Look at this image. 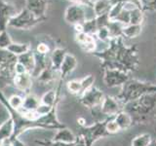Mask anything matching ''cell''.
Here are the masks:
<instances>
[{
  "instance_id": "1",
  "label": "cell",
  "mask_w": 156,
  "mask_h": 146,
  "mask_svg": "<svg viewBox=\"0 0 156 146\" xmlns=\"http://www.w3.org/2000/svg\"><path fill=\"white\" fill-rule=\"evenodd\" d=\"M93 55L102 61L105 69H118L127 73L136 70L140 63L138 47L125 46L123 37L110 39L108 48L102 52H94Z\"/></svg>"
},
{
  "instance_id": "2",
  "label": "cell",
  "mask_w": 156,
  "mask_h": 146,
  "mask_svg": "<svg viewBox=\"0 0 156 146\" xmlns=\"http://www.w3.org/2000/svg\"><path fill=\"white\" fill-rule=\"evenodd\" d=\"M156 111V95L146 94L140 99L126 103V112L131 115L132 119L146 118L152 116Z\"/></svg>"
},
{
  "instance_id": "3",
  "label": "cell",
  "mask_w": 156,
  "mask_h": 146,
  "mask_svg": "<svg viewBox=\"0 0 156 146\" xmlns=\"http://www.w3.org/2000/svg\"><path fill=\"white\" fill-rule=\"evenodd\" d=\"M155 85L150 84V83L140 82L136 79H129L125 84L122 85V90L118 96V99L126 104L130 101L140 99L144 95L155 94Z\"/></svg>"
},
{
  "instance_id": "4",
  "label": "cell",
  "mask_w": 156,
  "mask_h": 146,
  "mask_svg": "<svg viewBox=\"0 0 156 146\" xmlns=\"http://www.w3.org/2000/svg\"><path fill=\"white\" fill-rule=\"evenodd\" d=\"M46 18H38L29 12L27 9L23 8L9 22L8 27H13L19 30H29L36 26L38 23L44 22Z\"/></svg>"
},
{
  "instance_id": "5",
  "label": "cell",
  "mask_w": 156,
  "mask_h": 146,
  "mask_svg": "<svg viewBox=\"0 0 156 146\" xmlns=\"http://www.w3.org/2000/svg\"><path fill=\"white\" fill-rule=\"evenodd\" d=\"M87 7L83 6V5H78V4H70L66 9L65 12V21L72 24V26H75V24H82L87 18V11H86Z\"/></svg>"
},
{
  "instance_id": "6",
  "label": "cell",
  "mask_w": 156,
  "mask_h": 146,
  "mask_svg": "<svg viewBox=\"0 0 156 146\" xmlns=\"http://www.w3.org/2000/svg\"><path fill=\"white\" fill-rule=\"evenodd\" d=\"M106 122L101 124H96L88 128H84L82 130V137L84 138L86 146H92L93 142L99 139L101 136L109 134L105 129Z\"/></svg>"
},
{
  "instance_id": "7",
  "label": "cell",
  "mask_w": 156,
  "mask_h": 146,
  "mask_svg": "<svg viewBox=\"0 0 156 146\" xmlns=\"http://www.w3.org/2000/svg\"><path fill=\"white\" fill-rule=\"evenodd\" d=\"M17 7L6 0H0V31L7 30L9 22L18 14Z\"/></svg>"
},
{
  "instance_id": "8",
  "label": "cell",
  "mask_w": 156,
  "mask_h": 146,
  "mask_svg": "<svg viewBox=\"0 0 156 146\" xmlns=\"http://www.w3.org/2000/svg\"><path fill=\"white\" fill-rule=\"evenodd\" d=\"M129 80V77L127 73L118 69H105L104 82L105 84L109 87L113 88L117 86H121Z\"/></svg>"
},
{
  "instance_id": "9",
  "label": "cell",
  "mask_w": 156,
  "mask_h": 146,
  "mask_svg": "<svg viewBox=\"0 0 156 146\" xmlns=\"http://www.w3.org/2000/svg\"><path fill=\"white\" fill-rule=\"evenodd\" d=\"M104 99L105 96L102 94V92L93 86L89 90H87L82 94L81 102L89 108H93V107H96L98 105H101Z\"/></svg>"
},
{
  "instance_id": "10",
  "label": "cell",
  "mask_w": 156,
  "mask_h": 146,
  "mask_svg": "<svg viewBox=\"0 0 156 146\" xmlns=\"http://www.w3.org/2000/svg\"><path fill=\"white\" fill-rule=\"evenodd\" d=\"M26 9L38 18H46L48 1L47 0H26Z\"/></svg>"
},
{
  "instance_id": "11",
  "label": "cell",
  "mask_w": 156,
  "mask_h": 146,
  "mask_svg": "<svg viewBox=\"0 0 156 146\" xmlns=\"http://www.w3.org/2000/svg\"><path fill=\"white\" fill-rule=\"evenodd\" d=\"M13 83L20 91L28 92L32 86L31 74L29 72L23 73V74H16L13 78Z\"/></svg>"
},
{
  "instance_id": "12",
  "label": "cell",
  "mask_w": 156,
  "mask_h": 146,
  "mask_svg": "<svg viewBox=\"0 0 156 146\" xmlns=\"http://www.w3.org/2000/svg\"><path fill=\"white\" fill-rule=\"evenodd\" d=\"M77 64H78V62H77L76 57L73 55H71V54H66L65 60H63L62 63L60 70H58L62 79H65L68 74H70V73L76 68Z\"/></svg>"
},
{
  "instance_id": "13",
  "label": "cell",
  "mask_w": 156,
  "mask_h": 146,
  "mask_svg": "<svg viewBox=\"0 0 156 146\" xmlns=\"http://www.w3.org/2000/svg\"><path fill=\"white\" fill-rule=\"evenodd\" d=\"M101 112L106 115H116L120 112V107L115 99L105 96L101 103Z\"/></svg>"
},
{
  "instance_id": "14",
  "label": "cell",
  "mask_w": 156,
  "mask_h": 146,
  "mask_svg": "<svg viewBox=\"0 0 156 146\" xmlns=\"http://www.w3.org/2000/svg\"><path fill=\"white\" fill-rule=\"evenodd\" d=\"M66 50L63 48H56L51 54L50 65L55 71H58L62 66V63L66 56Z\"/></svg>"
},
{
  "instance_id": "15",
  "label": "cell",
  "mask_w": 156,
  "mask_h": 146,
  "mask_svg": "<svg viewBox=\"0 0 156 146\" xmlns=\"http://www.w3.org/2000/svg\"><path fill=\"white\" fill-rule=\"evenodd\" d=\"M17 61L22 63V64L27 68V72H29L31 74V72L35 70V66H36V57L35 55L31 52V50L17 57Z\"/></svg>"
},
{
  "instance_id": "16",
  "label": "cell",
  "mask_w": 156,
  "mask_h": 146,
  "mask_svg": "<svg viewBox=\"0 0 156 146\" xmlns=\"http://www.w3.org/2000/svg\"><path fill=\"white\" fill-rule=\"evenodd\" d=\"M17 62V57L7 49H0V68H14Z\"/></svg>"
},
{
  "instance_id": "17",
  "label": "cell",
  "mask_w": 156,
  "mask_h": 146,
  "mask_svg": "<svg viewBox=\"0 0 156 146\" xmlns=\"http://www.w3.org/2000/svg\"><path fill=\"white\" fill-rule=\"evenodd\" d=\"M112 0H95L93 1V11L96 17L101 15L108 14L110 8L112 7Z\"/></svg>"
},
{
  "instance_id": "18",
  "label": "cell",
  "mask_w": 156,
  "mask_h": 146,
  "mask_svg": "<svg viewBox=\"0 0 156 146\" xmlns=\"http://www.w3.org/2000/svg\"><path fill=\"white\" fill-rule=\"evenodd\" d=\"M77 140L76 136L70 130L63 128L58 130L57 134L54 136V141H60V142L65 143H73Z\"/></svg>"
},
{
  "instance_id": "19",
  "label": "cell",
  "mask_w": 156,
  "mask_h": 146,
  "mask_svg": "<svg viewBox=\"0 0 156 146\" xmlns=\"http://www.w3.org/2000/svg\"><path fill=\"white\" fill-rule=\"evenodd\" d=\"M14 122L11 117H10L8 120H6L0 126V142L5 139H11L14 134Z\"/></svg>"
},
{
  "instance_id": "20",
  "label": "cell",
  "mask_w": 156,
  "mask_h": 146,
  "mask_svg": "<svg viewBox=\"0 0 156 146\" xmlns=\"http://www.w3.org/2000/svg\"><path fill=\"white\" fill-rule=\"evenodd\" d=\"M41 101L40 99L36 97L33 95H27L23 99V106L19 110H23V111H35L37 107L40 105Z\"/></svg>"
},
{
  "instance_id": "21",
  "label": "cell",
  "mask_w": 156,
  "mask_h": 146,
  "mask_svg": "<svg viewBox=\"0 0 156 146\" xmlns=\"http://www.w3.org/2000/svg\"><path fill=\"white\" fill-rule=\"evenodd\" d=\"M114 120H115L116 123L118 124L120 130L129 129L131 127V125L133 124V119H132L131 115L126 111L119 112V113L115 116Z\"/></svg>"
},
{
  "instance_id": "22",
  "label": "cell",
  "mask_w": 156,
  "mask_h": 146,
  "mask_svg": "<svg viewBox=\"0 0 156 146\" xmlns=\"http://www.w3.org/2000/svg\"><path fill=\"white\" fill-rule=\"evenodd\" d=\"M7 50L11 54H13L14 56L19 57V56L23 55V54L30 51L31 47L28 43H15V42H13L11 45L7 48Z\"/></svg>"
},
{
  "instance_id": "23",
  "label": "cell",
  "mask_w": 156,
  "mask_h": 146,
  "mask_svg": "<svg viewBox=\"0 0 156 146\" xmlns=\"http://www.w3.org/2000/svg\"><path fill=\"white\" fill-rule=\"evenodd\" d=\"M141 32V26L138 24H128L122 29V36L127 38H135L139 36Z\"/></svg>"
},
{
  "instance_id": "24",
  "label": "cell",
  "mask_w": 156,
  "mask_h": 146,
  "mask_svg": "<svg viewBox=\"0 0 156 146\" xmlns=\"http://www.w3.org/2000/svg\"><path fill=\"white\" fill-rule=\"evenodd\" d=\"M144 22V11L139 7H135L130 10V24L141 26Z\"/></svg>"
},
{
  "instance_id": "25",
  "label": "cell",
  "mask_w": 156,
  "mask_h": 146,
  "mask_svg": "<svg viewBox=\"0 0 156 146\" xmlns=\"http://www.w3.org/2000/svg\"><path fill=\"white\" fill-rule=\"evenodd\" d=\"M124 26L118 22H114V21H110L108 26L109 30V35H110V39L112 38H117V37H123L122 36V29H123Z\"/></svg>"
},
{
  "instance_id": "26",
  "label": "cell",
  "mask_w": 156,
  "mask_h": 146,
  "mask_svg": "<svg viewBox=\"0 0 156 146\" xmlns=\"http://www.w3.org/2000/svg\"><path fill=\"white\" fill-rule=\"evenodd\" d=\"M83 26V32L92 36H95L98 31V26H97V22H96V17L93 19H86V21L82 23Z\"/></svg>"
},
{
  "instance_id": "27",
  "label": "cell",
  "mask_w": 156,
  "mask_h": 146,
  "mask_svg": "<svg viewBox=\"0 0 156 146\" xmlns=\"http://www.w3.org/2000/svg\"><path fill=\"white\" fill-rule=\"evenodd\" d=\"M75 41L78 43V45L80 46V48L84 47L86 45L90 43H94L95 41V38L94 36L89 35L85 32H79V33H76L75 35Z\"/></svg>"
},
{
  "instance_id": "28",
  "label": "cell",
  "mask_w": 156,
  "mask_h": 146,
  "mask_svg": "<svg viewBox=\"0 0 156 146\" xmlns=\"http://www.w3.org/2000/svg\"><path fill=\"white\" fill-rule=\"evenodd\" d=\"M151 136L148 134H140L138 136L132 140V146H148V144L150 143Z\"/></svg>"
},
{
  "instance_id": "29",
  "label": "cell",
  "mask_w": 156,
  "mask_h": 146,
  "mask_svg": "<svg viewBox=\"0 0 156 146\" xmlns=\"http://www.w3.org/2000/svg\"><path fill=\"white\" fill-rule=\"evenodd\" d=\"M40 101L42 104L53 107L54 105H56V92L54 91H49L45 92L41 97Z\"/></svg>"
},
{
  "instance_id": "30",
  "label": "cell",
  "mask_w": 156,
  "mask_h": 146,
  "mask_svg": "<svg viewBox=\"0 0 156 146\" xmlns=\"http://www.w3.org/2000/svg\"><path fill=\"white\" fill-rule=\"evenodd\" d=\"M123 9H124V3H122V2L113 3V5H112V7L110 8L108 12V18L110 21H114V19L119 16V14L122 12Z\"/></svg>"
},
{
  "instance_id": "31",
  "label": "cell",
  "mask_w": 156,
  "mask_h": 146,
  "mask_svg": "<svg viewBox=\"0 0 156 146\" xmlns=\"http://www.w3.org/2000/svg\"><path fill=\"white\" fill-rule=\"evenodd\" d=\"M66 87L68 91H69L71 94L74 95H82V85L80 80H71L68 81Z\"/></svg>"
},
{
  "instance_id": "32",
  "label": "cell",
  "mask_w": 156,
  "mask_h": 146,
  "mask_svg": "<svg viewBox=\"0 0 156 146\" xmlns=\"http://www.w3.org/2000/svg\"><path fill=\"white\" fill-rule=\"evenodd\" d=\"M12 43V37L7 30L0 31V49H7Z\"/></svg>"
},
{
  "instance_id": "33",
  "label": "cell",
  "mask_w": 156,
  "mask_h": 146,
  "mask_svg": "<svg viewBox=\"0 0 156 146\" xmlns=\"http://www.w3.org/2000/svg\"><path fill=\"white\" fill-rule=\"evenodd\" d=\"M23 99L18 95H14L10 99H8V104L10 105L11 108L15 110H19L23 106Z\"/></svg>"
},
{
  "instance_id": "34",
  "label": "cell",
  "mask_w": 156,
  "mask_h": 146,
  "mask_svg": "<svg viewBox=\"0 0 156 146\" xmlns=\"http://www.w3.org/2000/svg\"><path fill=\"white\" fill-rule=\"evenodd\" d=\"M114 22H118L121 24H123L124 26L130 24V10L126 9L124 7V9L122 10V12L119 14V16L114 19Z\"/></svg>"
},
{
  "instance_id": "35",
  "label": "cell",
  "mask_w": 156,
  "mask_h": 146,
  "mask_svg": "<svg viewBox=\"0 0 156 146\" xmlns=\"http://www.w3.org/2000/svg\"><path fill=\"white\" fill-rule=\"evenodd\" d=\"M80 82L82 85V94H83V92H85L87 90H89L90 88L93 87V84L95 82V78L93 75H88L83 78V79H81Z\"/></svg>"
},
{
  "instance_id": "36",
  "label": "cell",
  "mask_w": 156,
  "mask_h": 146,
  "mask_svg": "<svg viewBox=\"0 0 156 146\" xmlns=\"http://www.w3.org/2000/svg\"><path fill=\"white\" fill-rule=\"evenodd\" d=\"M143 11H155L156 0H140Z\"/></svg>"
},
{
  "instance_id": "37",
  "label": "cell",
  "mask_w": 156,
  "mask_h": 146,
  "mask_svg": "<svg viewBox=\"0 0 156 146\" xmlns=\"http://www.w3.org/2000/svg\"><path fill=\"white\" fill-rule=\"evenodd\" d=\"M96 36L100 39V40L104 41V42H109L110 40V35H109V30L107 27H102L100 28L99 30L97 31Z\"/></svg>"
},
{
  "instance_id": "38",
  "label": "cell",
  "mask_w": 156,
  "mask_h": 146,
  "mask_svg": "<svg viewBox=\"0 0 156 146\" xmlns=\"http://www.w3.org/2000/svg\"><path fill=\"white\" fill-rule=\"evenodd\" d=\"M37 144H40L41 146H74L75 142L73 143H65L60 142V141H49V140H41L36 141Z\"/></svg>"
},
{
  "instance_id": "39",
  "label": "cell",
  "mask_w": 156,
  "mask_h": 146,
  "mask_svg": "<svg viewBox=\"0 0 156 146\" xmlns=\"http://www.w3.org/2000/svg\"><path fill=\"white\" fill-rule=\"evenodd\" d=\"M105 129H106V131L109 134H116L118 133L120 130V128L118 124L116 123L115 120H111V121H106V125H105Z\"/></svg>"
},
{
  "instance_id": "40",
  "label": "cell",
  "mask_w": 156,
  "mask_h": 146,
  "mask_svg": "<svg viewBox=\"0 0 156 146\" xmlns=\"http://www.w3.org/2000/svg\"><path fill=\"white\" fill-rule=\"evenodd\" d=\"M36 53L38 55H41V56H47L48 54L50 53V48H49L48 44L44 42L39 43L36 47Z\"/></svg>"
},
{
  "instance_id": "41",
  "label": "cell",
  "mask_w": 156,
  "mask_h": 146,
  "mask_svg": "<svg viewBox=\"0 0 156 146\" xmlns=\"http://www.w3.org/2000/svg\"><path fill=\"white\" fill-rule=\"evenodd\" d=\"M68 1H70L72 4L83 5V6L93 8V1L92 0H68Z\"/></svg>"
},
{
  "instance_id": "42",
  "label": "cell",
  "mask_w": 156,
  "mask_h": 146,
  "mask_svg": "<svg viewBox=\"0 0 156 146\" xmlns=\"http://www.w3.org/2000/svg\"><path fill=\"white\" fill-rule=\"evenodd\" d=\"M14 70H15V75H16V74H23V73H27V68L24 67L22 63H20L18 61L16 62V64H15Z\"/></svg>"
},
{
  "instance_id": "43",
  "label": "cell",
  "mask_w": 156,
  "mask_h": 146,
  "mask_svg": "<svg viewBox=\"0 0 156 146\" xmlns=\"http://www.w3.org/2000/svg\"><path fill=\"white\" fill-rule=\"evenodd\" d=\"M116 2H122V3H130V4H134L136 7H139L141 9V5L140 0H112V3H116ZM143 10V9H141Z\"/></svg>"
},
{
  "instance_id": "44",
  "label": "cell",
  "mask_w": 156,
  "mask_h": 146,
  "mask_svg": "<svg viewBox=\"0 0 156 146\" xmlns=\"http://www.w3.org/2000/svg\"><path fill=\"white\" fill-rule=\"evenodd\" d=\"M11 141H12V145L13 146H27L22 140H20L19 138H15V139H13Z\"/></svg>"
},
{
  "instance_id": "45",
  "label": "cell",
  "mask_w": 156,
  "mask_h": 146,
  "mask_svg": "<svg viewBox=\"0 0 156 146\" xmlns=\"http://www.w3.org/2000/svg\"><path fill=\"white\" fill-rule=\"evenodd\" d=\"M0 146H13L12 145V141L10 139H5L0 142Z\"/></svg>"
},
{
  "instance_id": "46",
  "label": "cell",
  "mask_w": 156,
  "mask_h": 146,
  "mask_svg": "<svg viewBox=\"0 0 156 146\" xmlns=\"http://www.w3.org/2000/svg\"><path fill=\"white\" fill-rule=\"evenodd\" d=\"M148 146H156V139H152L150 141V143L148 144Z\"/></svg>"
},
{
  "instance_id": "47",
  "label": "cell",
  "mask_w": 156,
  "mask_h": 146,
  "mask_svg": "<svg viewBox=\"0 0 156 146\" xmlns=\"http://www.w3.org/2000/svg\"><path fill=\"white\" fill-rule=\"evenodd\" d=\"M0 70H1V68H0Z\"/></svg>"
}]
</instances>
